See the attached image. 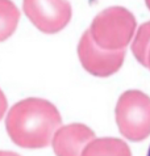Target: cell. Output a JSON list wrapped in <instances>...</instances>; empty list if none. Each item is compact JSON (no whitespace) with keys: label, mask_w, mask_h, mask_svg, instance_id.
Returning a JSON list of instances; mask_svg holds the SVG:
<instances>
[{"label":"cell","mask_w":150,"mask_h":156,"mask_svg":"<svg viewBox=\"0 0 150 156\" xmlns=\"http://www.w3.org/2000/svg\"><path fill=\"white\" fill-rule=\"evenodd\" d=\"M95 138V133L83 123H70L58 127L51 139L57 156H81L84 147Z\"/></svg>","instance_id":"6"},{"label":"cell","mask_w":150,"mask_h":156,"mask_svg":"<svg viewBox=\"0 0 150 156\" xmlns=\"http://www.w3.org/2000/svg\"><path fill=\"white\" fill-rule=\"evenodd\" d=\"M78 57L84 70L91 75L107 77L117 72L125 58L124 50H104L92 40L90 32H84L78 45Z\"/></svg>","instance_id":"5"},{"label":"cell","mask_w":150,"mask_h":156,"mask_svg":"<svg viewBox=\"0 0 150 156\" xmlns=\"http://www.w3.org/2000/svg\"><path fill=\"white\" fill-rule=\"evenodd\" d=\"M7 106H8V104H7V98H6V96H4L3 90L0 89V119L3 118L4 113H6Z\"/></svg>","instance_id":"10"},{"label":"cell","mask_w":150,"mask_h":156,"mask_svg":"<svg viewBox=\"0 0 150 156\" xmlns=\"http://www.w3.org/2000/svg\"><path fill=\"white\" fill-rule=\"evenodd\" d=\"M150 50V21H146L138 28L132 42V51L136 59L142 64L148 66V55Z\"/></svg>","instance_id":"9"},{"label":"cell","mask_w":150,"mask_h":156,"mask_svg":"<svg viewBox=\"0 0 150 156\" xmlns=\"http://www.w3.org/2000/svg\"><path fill=\"white\" fill-rule=\"evenodd\" d=\"M145 2H146V5H148V8L150 9V0H145Z\"/></svg>","instance_id":"13"},{"label":"cell","mask_w":150,"mask_h":156,"mask_svg":"<svg viewBox=\"0 0 150 156\" xmlns=\"http://www.w3.org/2000/svg\"><path fill=\"white\" fill-rule=\"evenodd\" d=\"M0 156H20L16 152H11V151H0Z\"/></svg>","instance_id":"11"},{"label":"cell","mask_w":150,"mask_h":156,"mask_svg":"<svg viewBox=\"0 0 150 156\" xmlns=\"http://www.w3.org/2000/svg\"><path fill=\"white\" fill-rule=\"evenodd\" d=\"M81 156H132L128 144L117 138H94Z\"/></svg>","instance_id":"7"},{"label":"cell","mask_w":150,"mask_h":156,"mask_svg":"<svg viewBox=\"0 0 150 156\" xmlns=\"http://www.w3.org/2000/svg\"><path fill=\"white\" fill-rule=\"evenodd\" d=\"M136 19L124 7H109L95 16L90 27L94 42L104 50H124L134 36Z\"/></svg>","instance_id":"2"},{"label":"cell","mask_w":150,"mask_h":156,"mask_svg":"<svg viewBox=\"0 0 150 156\" xmlns=\"http://www.w3.org/2000/svg\"><path fill=\"white\" fill-rule=\"evenodd\" d=\"M146 67H149V70H150V50H149V55H148V66Z\"/></svg>","instance_id":"12"},{"label":"cell","mask_w":150,"mask_h":156,"mask_svg":"<svg viewBox=\"0 0 150 156\" xmlns=\"http://www.w3.org/2000/svg\"><path fill=\"white\" fill-rule=\"evenodd\" d=\"M62 118L50 101L30 97L15 104L6 119L7 133L23 148H43L51 143Z\"/></svg>","instance_id":"1"},{"label":"cell","mask_w":150,"mask_h":156,"mask_svg":"<svg viewBox=\"0 0 150 156\" xmlns=\"http://www.w3.org/2000/svg\"><path fill=\"white\" fill-rule=\"evenodd\" d=\"M116 122L126 139L140 142L150 135V97L137 89L126 90L117 100Z\"/></svg>","instance_id":"3"},{"label":"cell","mask_w":150,"mask_h":156,"mask_svg":"<svg viewBox=\"0 0 150 156\" xmlns=\"http://www.w3.org/2000/svg\"><path fill=\"white\" fill-rule=\"evenodd\" d=\"M20 11L11 0H0V42L8 40L17 28Z\"/></svg>","instance_id":"8"},{"label":"cell","mask_w":150,"mask_h":156,"mask_svg":"<svg viewBox=\"0 0 150 156\" xmlns=\"http://www.w3.org/2000/svg\"><path fill=\"white\" fill-rule=\"evenodd\" d=\"M148 156H150V148H149V152H148Z\"/></svg>","instance_id":"14"},{"label":"cell","mask_w":150,"mask_h":156,"mask_svg":"<svg viewBox=\"0 0 150 156\" xmlns=\"http://www.w3.org/2000/svg\"><path fill=\"white\" fill-rule=\"evenodd\" d=\"M23 7L30 23L46 34L58 33L71 19L67 0H24Z\"/></svg>","instance_id":"4"}]
</instances>
